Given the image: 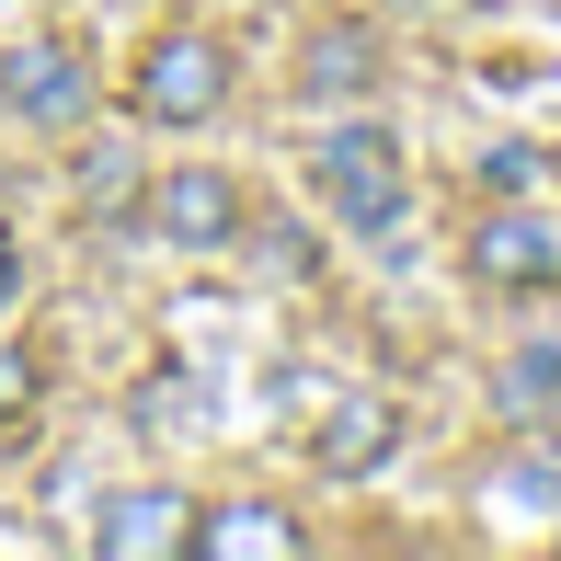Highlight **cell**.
<instances>
[{
    "label": "cell",
    "mask_w": 561,
    "mask_h": 561,
    "mask_svg": "<svg viewBox=\"0 0 561 561\" xmlns=\"http://www.w3.org/2000/svg\"><path fill=\"white\" fill-rule=\"evenodd\" d=\"M310 184L333 195L344 229H378V241H401V138H378V126H333V138L310 149Z\"/></svg>",
    "instance_id": "obj_1"
},
{
    "label": "cell",
    "mask_w": 561,
    "mask_h": 561,
    "mask_svg": "<svg viewBox=\"0 0 561 561\" xmlns=\"http://www.w3.org/2000/svg\"><path fill=\"white\" fill-rule=\"evenodd\" d=\"M229 104V46L218 35H161L138 58V115L149 126H207Z\"/></svg>",
    "instance_id": "obj_2"
},
{
    "label": "cell",
    "mask_w": 561,
    "mask_h": 561,
    "mask_svg": "<svg viewBox=\"0 0 561 561\" xmlns=\"http://www.w3.org/2000/svg\"><path fill=\"white\" fill-rule=\"evenodd\" d=\"M470 275H481L493 298H539V287H561V218H539V207H516V195H504V207L470 229Z\"/></svg>",
    "instance_id": "obj_3"
},
{
    "label": "cell",
    "mask_w": 561,
    "mask_h": 561,
    "mask_svg": "<svg viewBox=\"0 0 561 561\" xmlns=\"http://www.w3.org/2000/svg\"><path fill=\"white\" fill-rule=\"evenodd\" d=\"M0 104H12L23 126H81V115H92V58H81L69 35L12 46V58H0Z\"/></svg>",
    "instance_id": "obj_4"
},
{
    "label": "cell",
    "mask_w": 561,
    "mask_h": 561,
    "mask_svg": "<svg viewBox=\"0 0 561 561\" xmlns=\"http://www.w3.org/2000/svg\"><path fill=\"white\" fill-rule=\"evenodd\" d=\"M138 218L161 229L172 252H218V241H241V184L207 172V161H184V172H161V184H149Z\"/></svg>",
    "instance_id": "obj_5"
},
{
    "label": "cell",
    "mask_w": 561,
    "mask_h": 561,
    "mask_svg": "<svg viewBox=\"0 0 561 561\" xmlns=\"http://www.w3.org/2000/svg\"><path fill=\"white\" fill-rule=\"evenodd\" d=\"M92 550L104 561H172V550H195V504L172 481H138V493H115L92 516Z\"/></svg>",
    "instance_id": "obj_6"
},
{
    "label": "cell",
    "mask_w": 561,
    "mask_h": 561,
    "mask_svg": "<svg viewBox=\"0 0 561 561\" xmlns=\"http://www.w3.org/2000/svg\"><path fill=\"white\" fill-rule=\"evenodd\" d=\"M401 447V401H378V390H355V401H333L321 413V436H310V458H321V481H367L378 458Z\"/></svg>",
    "instance_id": "obj_7"
},
{
    "label": "cell",
    "mask_w": 561,
    "mask_h": 561,
    "mask_svg": "<svg viewBox=\"0 0 561 561\" xmlns=\"http://www.w3.org/2000/svg\"><path fill=\"white\" fill-rule=\"evenodd\" d=\"M195 550L207 561H287L298 516H275V504H218V516H195Z\"/></svg>",
    "instance_id": "obj_8"
},
{
    "label": "cell",
    "mask_w": 561,
    "mask_h": 561,
    "mask_svg": "<svg viewBox=\"0 0 561 561\" xmlns=\"http://www.w3.org/2000/svg\"><path fill=\"white\" fill-rule=\"evenodd\" d=\"M481 504H493L504 527H539V539H561V470H550V458H504V470L481 481Z\"/></svg>",
    "instance_id": "obj_9"
},
{
    "label": "cell",
    "mask_w": 561,
    "mask_h": 561,
    "mask_svg": "<svg viewBox=\"0 0 561 561\" xmlns=\"http://www.w3.org/2000/svg\"><path fill=\"white\" fill-rule=\"evenodd\" d=\"M298 81H310L321 104H355V92L378 81V46L355 35V23H333V35H310V58H298Z\"/></svg>",
    "instance_id": "obj_10"
},
{
    "label": "cell",
    "mask_w": 561,
    "mask_h": 561,
    "mask_svg": "<svg viewBox=\"0 0 561 561\" xmlns=\"http://www.w3.org/2000/svg\"><path fill=\"white\" fill-rule=\"evenodd\" d=\"M81 195H92V207H126V195H138V161H126V149H92V161H81Z\"/></svg>",
    "instance_id": "obj_11"
},
{
    "label": "cell",
    "mask_w": 561,
    "mask_h": 561,
    "mask_svg": "<svg viewBox=\"0 0 561 561\" xmlns=\"http://www.w3.org/2000/svg\"><path fill=\"white\" fill-rule=\"evenodd\" d=\"M550 390H561V344H539V355L504 367V401H550Z\"/></svg>",
    "instance_id": "obj_12"
},
{
    "label": "cell",
    "mask_w": 561,
    "mask_h": 561,
    "mask_svg": "<svg viewBox=\"0 0 561 561\" xmlns=\"http://www.w3.org/2000/svg\"><path fill=\"white\" fill-rule=\"evenodd\" d=\"M23 413H35V355L0 344V424H23Z\"/></svg>",
    "instance_id": "obj_13"
},
{
    "label": "cell",
    "mask_w": 561,
    "mask_h": 561,
    "mask_svg": "<svg viewBox=\"0 0 561 561\" xmlns=\"http://www.w3.org/2000/svg\"><path fill=\"white\" fill-rule=\"evenodd\" d=\"M481 184H493V195H527V184H539V161H527V149H493V161H481Z\"/></svg>",
    "instance_id": "obj_14"
},
{
    "label": "cell",
    "mask_w": 561,
    "mask_h": 561,
    "mask_svg": "<svg viewBox=\"0 0 561 561\" xmlns=\"http://www.w3.org/2000/svg\"><path fill=\"white\" fill-rule=\"evenodd\" d=\"M23 287V252H12V229H0V298H12Z\"/></svg>",
    "instance_id": "obj_15"
}]
</instances>
